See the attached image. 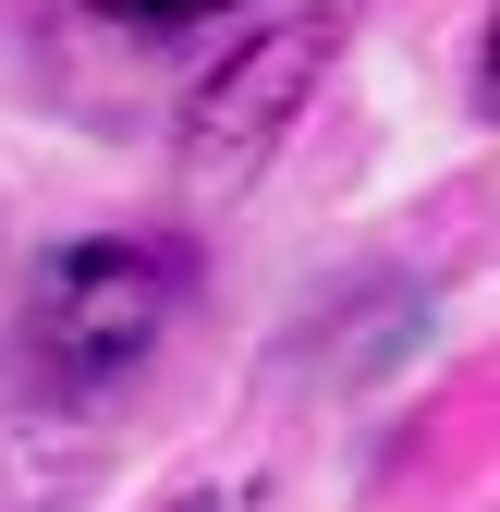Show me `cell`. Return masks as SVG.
I'll return each mask as SVG.
<instances>
[{
    "label": "cell",
    "instance_id": "4",
    "mask_svg": "<svg viewBox=\"0 0 500 512\" xmlns=\"http://www.w3.org/2000/svg\"><path fill=\"white\" fill-rule=\"evenodd\" d=\"M159 512H220V488H171V500H159Z\"/></svg>",
    "mask_w": 500,
    "mask_h": 512
},
{
    "label": "cell",
    "instance_id": "3",
    "mask_svg": "<svg viewBox=\"0 0 500 512\" xmlns=\"http://www.w3.org/2000/svg\"><path fill=\"white\" fill-rule=\"evenodd\" d=\"M86 13H110V25H208L232 0H86Z\"/></svg>",
    "mask_w": 500,
    "mask_h": 512
},
{
    "label": "cell",
    "instance_id": "1",
    "mask_svg": "<svg viewBox=\"0 0 500 512\" xmlns=\"http://www.w3.org/2000/svg\"><path fill=\"white\" fill-rule=\"evenodd\" d=\"M171 317H183V256L135 232H86V244L37 256V281H25V366L61 403H98L171 342Z\"/></svg>",
    "mask_w": 500,
    "mask_h": 512
},
{
    "label": "cell",
    "instance_id": "2",
    "mask_svg": "<svg viewBox=\"0 0 500 512\" xmlns=\"http://www.w3.org/2000/svg\"><path fill=\"white\" fill-rule=\"evenodd\" d=\"M330 61H342V0H293L257 37H232V61L196 86V110H183V183H196V196L244 183L281 147V122L305 110V86H318Z\"/></svg>",
    "mask_w": 500,
    "mask_h": 512
}]
</instances>
